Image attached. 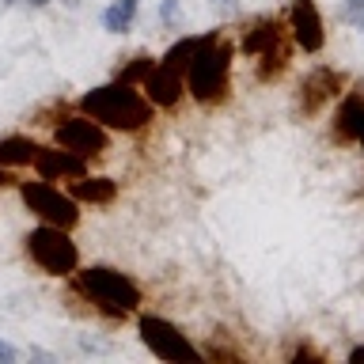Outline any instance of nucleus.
Instances as JSON below:
<instances>
[{"label": "nucleus", "mask_w": 364, "mask_h": 364, "mask_svg": "<svg viewBox=\"0 0 364 364\" xmlns=\"http://www.w3.org/2000/svg\"><path fill=\"white\" fill-rule=\"evenodd\" d=\"M141 91L148 95V102H152L156 110H171V107H178V102H182V95H186V76L156 61V68L144 76Z\"/></svg>", "instance_id": "obj_12"}, {"label": "nucleus", "mask_w": 364, "mask_h": 364, "mask_svg": "<svg viewBox=\"0 0 364 364\" xmlns=\"http://www.w3.org/2000/svg\"><path fill=\"white\" fill-rule=\"evenodd\" d=\"M19 198L31 216H38V224H53V228H65V232H73L80 224V201L57 182L19 178Z\"/></svg>", "instance_id": "obj_6"}, {"label": "nucleus", "mask_w": 364, "mask_h": 364, "mask_svg": "<svg viewBox=\"0 0 364 364\" xmlns=\"http://www.w3.org/2000/svg\"><path fill=\"white\" fill-rule=\"evenodd\" d=\"M198 38L201 34H190V38H178L171 50L159 57V65H167V68H175V73H186V65H190V57H193V50H198Z\"/></svg>", "instance_id": "obj_18"}, {"label": "nucleus", "mask_w": 364, "mask_h": 364, "mask_svg": "<svg viewBox=\"0 0 364 364\" xmlns=\"http://www.w3.org/2000/svg\"><path fill=\"white\" fill-rule=\"evenodd\" d=\"M182 19H186V11H182V0H159V23H164L167 31H178Z\"/></svg>", "instance_id": "obj_20"}, {"label": "nucleus", "mask_w": 364, "mask_h": 364, "mask_svg": "<svg viewBox=\"0 0 364 364\" xmlns=\"http://www.w3.org/2000/svg\"><path fill=\"white\" fill-rule=\"evenodd\" d=\"M4 4H19V8H46L50 0H4Z\"/></svg>", "instance_id": "obj_25"}, {"label": "nucleus", "mask_w": 364, "mask_h": 364, "mask_svg": "<svg viewBox=\"0 0 364 364\" xmlns=\"http://www.w3.org/2000/svg\"><path fill=\"white\" fill-rule=\"evenodd\" d=\"M341 91H346V73H338V68H330V65H318L300 84V110L311 118V114H318L326 102L341 99Z\"/></svg>", "instance_id": "obj_10"}, {"label": "nucleus", "mask_w": 364, "mask_h": 364, "mask_svg": "<svg viewBox=\"0 0 364 364\" xmlns=\"http://www.w3.org/2000/svg\"><path fill=\"white\" fill-rule=\"evenodd\" d=\"M61 4H65V8H80L84 0H61Z\"/></svg>", "instance_id": "obj_27"}, {"label": "nucleus", "mask_w": 364, "mask_h": 364, "mask_svg": "<svg viewBox=\"0 0 364 364\" xmlns=\"http://www.w3.org/2000/svg\"><path fill=\"white\" fill-rule=\"evenodd\" d=\"M289 34L292 46L304 53H318L326 46V19L315 0H292L289 4Z\"/></svg>", "instance_id": "obj_9"}, {"label": "nucleus", "mask_w": 364, "mask_h": 364, "mask_svg": "<svg viewBox=\"0 0 364 364\" xmlns=\"http://www.w3.org/2000/svg\"><path fill=\"white\" fill-rule=\"evenodd\" d=\"M34 175L46 178V182H73L80 175H87V159L68 152L61 144L38 148V156H34Z\"/></svg>", "instance_id": "obj_11"}, {"label": "nucleus", "mask_w": 364, "mask_h": 364, "mask_svg": "<svg viewBox=\"0 0 364 364\" xmlns=\"http://www.w3.org/2000/svg\"><path fill=\"white\" fill-rule=\"evenodd\" d=\"M38 141L27 133H11V136H0V167L8 171H23V167H34V156H38Z\"/></svg>", "instance_id": "obj_15"}, {"label": "nucleus", "mask_w": 364, "mask_h": 364, "mask_svg": "<svg viewBox=\"0 0 364 364\" xmlns=\"http://www.w3.org/2000/svg\"><path fill=\"white\" fill-rule=\"evenodd\" d=\"M136 334H141V346L152 357L167 360V364H201L205 360V353L164 315H141L136 318Z\"/></svg>", "instance_id": "obj_7"}, {"label": "nucleus", "mask_w": 364, "mask_h": 364, "mask_svg": "<svg viewBox=\"0 0 364 364\" xmlns=\"http://www.w3.org/2000/svg\"><path fill=\"white\" fill-rule=\"evenodd\" d=\"M239 50L255 61V76L262 84H269V80H277L284 68H289V57H292L289 23H281L277 16L250 19L247 31L239 34Z\"/></svg>", "instance_id": "obj_4"}, {"label": "nucleus", "mask_w": 364, "mask_h": 364, "mask_svg": "<svg viewBox=\"0 0 364 364\" xmlns=\"http://www.w3.org/2000/svg\"><path fill=\"white\" fill-rule=\"evenodd\" d=\"M53 144L68 148V152L84 156L87 164L99 156L110 152V129L107 125H99L95 118H87L84 110L80 114H65L61 122H53Z\"/></svg>", "instance_id": "obj_8"}, {"label": "nucleus", "mask_w": 364, "mask_h": 364, "mask_svg": "<svg viewBox=\"0 0 364 364\" xmlns=\"http://www.w3.org/2000/svg\"><path fill=\"white\" fill-rule=\"evenodd\" d=\"M364 360V346H353L349 349V364H360Z\"/></svg>", "instance_id": "obj_26"}, {"label": "nucleus", "mask_w": 364, "mask_h": 364, "mask_svg": "<svg viewBox=\"0 0 364 364\" xmlns=\"http://www.w3.org/2000/svg\"><path fill=\"white\" fill-rule=\"evenodd\" d=\"M23 250H27L31 266L46 273V277H73L80 269V247L73 243V232L53 224H38L23 235Z\"/></svg>", "instance_id": "obj_5"}, {"label": "nucleus", "mask_w": 364, "mask_h": 364, "mask_svg": "<svg viewBox=\"0 0 364 364\" xmlns=\"http://www.w3.org/2000/svg\"><path fill=\"white\" fill-rule=\"evenodd\" d=\"M136 11H141V0H110L107 11H102V31L107 34H129L136 23Z\"/></svg>", "instance_id": "obj_16"}, {"label": "nucleus", "mask_w": 364, "mask_h": 364, "mask_svg": "<svg viewBox=\"0 0 364 364\" xmlns=\"http://www.w3.org/2000/svg\"><path fill=\"white\" fill-rule=\"evenodd\" d=\"M156 68V57L152 53H136V57H129L125 65H118V73H114V80H122V84H136L141 87L144 84V76Z\"/></svg>", "instance_id": "obj_17"}, {"label": "nucleus", "mask_w": 364, "mask_h": 364, "mask_svg": "<svg viewBox=\"0 0 364 364\" xmlns=\"http://www.w3.org/2000/svg\"><path fill=\"white\" fill-rule=\"evenodd\" d=\"M220 16H239V0H209Z\"/></svg>", "instance_id": "obj_23"}, {"label": "nucleus", "mask_w": 364, "mask_h": 364, "mask_svg": "<svg viewBox=\"0 0 364 364\" xmlns=\"http://www.w3.org/2000/svg\"><path fill=\"white\" fill-rule=\"evenodd\" d=\"M334 129H338V141H357L364 148V91L360 87H353L349 95L341 91V107H338Z\"/></svg>", "instance_id": "obj_13"}, {"label": "nucleus", "mask_w": 364, "mask_h": 364, "mask_svg": "<svg viewBox=\"0 0 364 364\" xmlns=\"http://www.w3.org/2000/svg\"><path fill=\"white\" fill-rule=\"evenodd\" d=\"M80 110L87 118H95L99 125H107L110 133H141L156 122V107L148 102V95L136 84H99L80 95Z\"/></svg>", "instance_id": "obj_2"}, {"label": "nucleus", "mask_w": 364, "mask_h": 364, "mask_svg": "<svg viewBox=\"0 0 364 364\" xmlns=\"http://www.w3.org/2000/svg\"><path fill=\"white\" fill-rule=\"evenodd\" d=\"M65 190L73 193L80 205H114L122 186L114 178H107V175H91V171H87V175H80V178L68 182Z\"/></svg>", "instance_id": "obj_14"}, {"label": "nucleus", "mask_w": 364, "mask_h": 364, "mask_svg": "<svg viewBox=\"0 0 364 364\" xmlns=\"http://www.w3.org/2000/svg\"><path fill=\"white\" fill-rule=\"evenodd\" d=\"M11 186H19V178H16V171H8V167H0V190H11Z\"/></svg>", "instance_id": "obj_24"}, {"label": "nucleus", "mask_w": 364, "mask_h": 364, "mask_svg": "<svg viewBox=\"0 0 364 364\" xmlns=\"http://www.w3.org/2000/svg\"><path fill=\"white\" fill-rule=\"evenodd\" d=\"M334 19L364 34V0H341L338 11H334Z\"/></svg>", "instance_id": "obj_19"}, {"label": "nucleus", "mask_w": 364, "mask_h": 364, "mask_svg": "<svg viewBox=\"0 0 364 364\" xmlns=\"http://www.w3.org/2000/svg\"><path fill=\"white\" fill-rule=\"evenodd\" d=\"M292 364H300V360H326L318 349H311V346H300V349H292V357H289Z\"/></svg>", "instance_id": "obj_21"}, {"label": "nucleus", "mask_w": 364, "mask_h": 364, "mask_svg": "<svg viewBox=\"0 0 364 364\" xmlns=\"http://www.w3.org/2000/svg\"><path fill=\"white\" fill-rule=\"evenodd\" d=\"M73 284L87 304H95V311L110 315V318H129L144 304L141 284L114 266H84L73 273Z\"/></svg>", "instance_id": "obj_3"}, {"label": "nucleus", "mask_w": 364, "mask_h": 364, "mask_svg": "<svg viewBox=\"0 0 364 364\" xmlns=\"http://www.w3.org/2000/svg\"><path fill=\"white\" fill-rule=\"evenodd\" d=\"M232 68H235V46L220 31H209L198 38L190 65H186V95L201 107H220L232 95Z\"/></svg>", "instance_id": "obj_1"}, {"label": "nucleus", "mask_w": 364, "mask_h": 364, "mask_svg": "<svg viewBox=\"0 0 364 364\" xmlns=\"http://www.w3.org/2000/svg\"><path fill=\"white\" fill-rule=\"evenodd\" d=\"M16 360H19V349L11 346V341L0 338V364H16Z\"/></svg>", "instance_id": "obj_22"}]
</instances>
